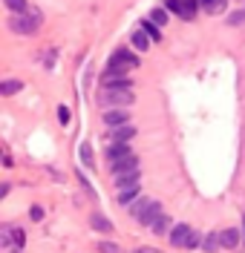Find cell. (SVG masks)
Returning a JSON list of instances; mask_svg holds the SVG:
<instances>
[{"label": "cell", "mask_w": 245, "mask_h": 253, "mask_svg": "<svg viewBox=\"0 0 245 253\" xmlns=\"http://www.w3.org/2000/svg\"><path fill=\"white\" fill-rule=\"evenodd\" d=\"M110 173H113V184L118 190L121 187H133V184H139L142 181V173H139V158L136 153L127 158H118L110 164Z\"/></svg>", "instance_id": "cell-1"}, {"label": "cell", "mask_w": 245, "mask_h": 253, "mask_svg": "<svg viewBox=\"0 0 245 253\" xmlns=\"http://www.w3.org/2000/svg\"><path fill=\"white\" fill-rule=\"evenodd\" d=\"M133 101H136L133 86H101V92H98V104L104 110H115V107H124L127 110Z\"/></svg>", "instance_id": "cell-2"}, {"label": "cell", "mask_w": 245, "mask_h": 253, "mask_svg": "<svg viewBox=\"0 0 245 253\" xmlns=\"http://www.w3.org/2000/svg\"><path fill=\"white\" fill-rule=\"evenodd\" d=\"M130 213H133V219L139 221V224L153 227V221L162 216V205H159L156 199H147V196H142V199L130 207Z\"/></svg>", "instance_id": "cell-3"}, {"label": "cell", "mask_w": 245, "mask_h": 253, "mask_svg": "<svg viewBox=\"0 0 245 253\" xmlns=\"http://www.w3.org/2000/svg\"><path fill=\"white\" fill-rule=\"evenodd\" d=\"M41 23H44V15H41L38 9H29V12H23V15L9 17V29L15 32V35H35V32L41 29Z\"/></svg>", "instance_id": "cell-4"}, {"label": "cell", "mask_w": 245, "mask_h": 253, "mask_svg": "<svg viewBox=\"0 0 245 253\" xmlns=\"http://www.w3.org/2000/svg\"><path fill=\"white\" fill-rule=\"evenodd\" d=\"M23 242H26L23 227H17V224H3L0 227V248L6 253H23Z\"/></svg>", "instance_id": "cell-5"}, {"label": "cell", "mask_w": 245, "mask_h": 253, "mask_svg": "<svg viewBox=\"0 0 245 253\" xmlns=\"http://www.w3.org/2000/svg\"><path fill=\"white\" fill-rule=\"evenodd\" d=\"M139 66V58L136 55H130L127 49H118V52H113V58H110V66H107V72H118V75H127L130 69H136Z\"/></svg>", "instance_id": "cell-6"}, {"label": "cell", "mask_w": 245, "mask_h": 253, "mask_svg": "<svg viewBox=\"0 0 245 253\" xmlns=\"http://www.w3.org/2000/svg\"><path fill=\"white\" fill-rule=\"evenodd\" d=\"M170 242H173L176 248H196V245H199V236H196L188 224H176V227L170 230Z\"/></svg>", "instance_id": "cell-7"}, {"label": "cell", "mask_w": 245, "mask_h": 253, "mask_svg": "<svg viewBox=\"0 0 245 253\" xmlns=\"http://www.w3.org/2000/svg\"><path fill=\"white\" fill-rule=\"evenodd\" d=\"M164 9H167V12H176V15L185 17V20H194L196 12H199V0H167Z\"/></svg>", "instance_id": "cell-8"}, {"label": "cell", "mask_w": 245, "mask_h": 253, "mask_svg": "<svg viewBox=\"0 0 245 253\" xmlns=\"http://www.w3.org/2000/svg\"><path fill=\"white\" fill-rule=\"evenodd\" d=\"M104 124L107 126H121V124H130V110L124 107H115V110H104Z\"/></svg>", "instance_id": "cell-9"}, {"label": "cell", "mask_w": 245, "mask_h": 253, "mask_svg": "<svg viewBox=\"0 0 245 253\" xmlns=\"http://www.w3.org/2000/svg\"><path fill=\"white\" fill-rule=\"evenodd\" d=\"M136 126L133 124H121V126H110V141H121V144H130L136 138Z\"/></svg>", "instance_id": "cell-10"}, {"label": "cell", "mask_w": 245, "mask_h": 253, "mask_svg": "<svg viewBox=\"0 0 245 253\" xmlns=\"http://www.w3.org/2000/svg\"><path fill=\"white\" fill-rule=\"evenodd\" d=\"M127 156H133V147H130V144L115 141V144H110V150H107V161H110V164H113V161H118V158H127Z\"/></svg>", "instance_id": "cell-11"}, {"label": "cell", "mask_w": 245, "mask_h": 253, "mask_svg": "<svg viewBox=\"0 0 245 253\" xmlns=\"http://www.w3.org/2000/svg\"><path fill=\"white\" fill-rule=\"evenodd\" d=\"M225 6H228V0H199V9L208 15H222Z\"/></svg>", "instance_id": "cell-12"}, {"label": "cell", "mask_w": 245, "mask_h": 253, "mask_svg": "<svg viewBox=\"0 0 245 253\" xmlns=\"http://www.w3.org/2000/svg\"><path fill=\"white\" fill-rule=\"evenodd\" d=\"M139 199H142V193H139V184L118 190V205H133V202H139Z\"/></svg>", "instance_id": "cell-13"}, {"label": "cell", "mask_w": 245, "mask_h": 253, "mask_svg": "<svg viewBox=\"0 0 245 253\" xmlns=\"http://www.w3.org/2000/svg\"><path fill=\"white\" fill-rule=\"evenodd\" d=\"M104 86H130L133 81L127 75H118V72H104Z\"/></svg>", "instance_id": "cell-14"}, {"label": "cell", "mask_w": 245, "mask_h": 253, "mask_svg": "<svg viewBox=\"0 0 245 253\" xmlns=\"http://www.w3.org/2000/svg\"><path fill=\"white\" fill-rule=\"evenodd\" d=\"M90 224H93V230H98V233H110V230H113V221L107 219L104 213H96V216L90 219Z\"/></svg>", "instance_id": "cell-15"}, {"label": "cell", "mask_w": 245, "mask_h": 253, "mask_svg": "<svg viewBox=\"0 0 245 253\" xmlns=\"http://www.w3.org/2000/svg\"><path fill=\"white\" fill-rule=\"evenodd\" d=\"M20 89H23V81H17V78H6L3 84H0V92L6 95V98L15 95V92H20Z\"/></svg>", "instance_id": "cell-16"}, {"label": "cell", "mask_w": 245, "mask_h": 253, "mask_svg": "<svg viewBox=\"0 0 245 253\" xmlns=\"http://www.w3.org/2000/svg\"><path fill=\"white\" fill-rule=\"evenodd\" d=\"M219 245H222V248H237V245H240V233H237L234 227H231V230H222V233H219Z\"/></svg>", "instance_id": "cell-17"}, {"label": "cell", "mask_w": 245, "mask_h": 253, "mask_svg": "<svg viewBox=\"0 0 245 253\" xmlns=\"http://www.w3.org/2000/svg\"><path fill=\"white\" fill-rule=\"evenodd\" d=\"M139 29H145L150 41H162V26H156L153 20H142V23H139Z\"/></svg>", "instance_id": "cell-18"}, {"label": "cell", "mask_w": 245, "mask_h": 253, "mask_svg": "<svg viewBox=\"0 0 245 253\" xmlns=\"http://www.w3.org/2000/svg\"><path fill=\"white\" fill-rule=\"evenodd\" d=\"M133 46L139 49V52H145V49L150 46V38H147L145 29H136V32H133Z\"/></svg>", "instance_id": "cell-19"}, {"label": "cell", "mask_w": 245, "mask_h": 253, "mask_svg": "<svg viewBox=\"0 0 245 253\" xmlns=\"http://www.w3.org/2000/svg\"><path fill=\"white\" fill-rule=\"evenodd\" d=\"M6 3V9L12 12V15H23V12H29V3L26 0H3Z\"/></svg>", "instance_id": "cell-20"}, {"label": "cell", "mask_w": 245, "mask_h": 253, "mask_svg": "<svg viewBox=\"0 0 245 253\" xmlns=\"http://www.w3.org/2000/svg\"><path fill=\"white\" fill-rule=\"evenodd\" d=\"M202 248H205L208 253L219 251V248H222V245H219V233H208V236H205V242H202Z\"/></svg>", "instance_id": "cell-21"}, {"label": "cell", "mask_w": 245, "mask_h": 253, "mask_svg": "<svg viewBox=\"0 0 245 253\" xmlns=\"http://www.w3.org/2000/svg\"><path fill=\"white\" fill-rule=\"evenodd\" d=\"M167 230H170V219H167V216H159V219L153 221V233H159V236H162V233H167Z\"/></svg>", "instance_id": "cell-22"}, {"label": "cell", "mask_w": 245, "mask_h": 253, "mask_svg": "<svg viewBox=\"0 0 245 253\" xmlns=\"http://www.w3.org/2000/svg\"><path fill=\"white\" fill-rule=\"evenodd\" d=\"M150 20H153L156 26H164V23H167V9H162V6H159V9H153Z\"/></svg>", "instance_id": "cell-23"}, {"label": "cell", "mask_w": 245, "mask_h": 253, "mask_svg": "<svg viewBox=\"0 0 245 253\" xmlns=\"http://www.w3.org/2000/svg\"><path fill=\"white\" fill-rule=\"evenodd\" d=\"M98 251H101V253H124L115 242H98Z\"/></svg>", "instance_id": "cell-24"}, {"label": "cell", "mask_w": 245, "mask_h": 253, "mask_svg": "<svg viewBox=\"0 0 245 253\" xmlns=\"http://www.w3.org/2000/svg\"><path fill=\"white\" fill-rule=\"evenodd\" d=\"M90 150H93L90 144H81V161L87 164V167H93V153H90Z\"/></svg>", "instance_id": "cell-25"}, {"label": "cell", "mask_w": 245, "mask_h": 253, "mask_svg": "<svg viewBox=\"0 0 245 253\" xmlns=\"http://www.w3.org/2000/svg\"><path fill=\"white\" fill-rule=\"evenodd\" d=\"M58 121H61V124H69V110H66L64 104L58 107Z\"/></svg>", "instance_id": "cell-26"}, {"label": "cell", "mask_w": 245, "mask_h": 253, "mask_svg": "<svg viewBox=\"0 0 245 253\" xmlns=\"http://www.w3.org/2000/svg\"><path fill=\"white\" fill-rule=\"evenodd\" d=\"M29 216H32V219H35V221H41V219H44V210H41V207L35 205V207H32V210H29Z\"/></svg>", "instance_id": "cell-27"}, {"label": "cell", "mask_w": 245, "mask_h": 253, "mask_svg": "<svg viewBox=\"0 0 245 253\" xmlns=\"http://www.w3.org/2000/svg\"><path fill=\"white\" fill-rule=\"evenodd\" d=\"M136 253H153V251H136Z\"/></svg>", "instance_id": "cell-28"}]
</instances>
